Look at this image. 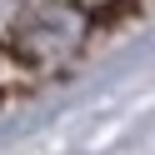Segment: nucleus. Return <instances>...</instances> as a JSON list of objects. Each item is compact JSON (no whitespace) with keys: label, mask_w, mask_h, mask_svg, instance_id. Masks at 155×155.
I'll return each instance as SVG.
<instances>
[{"label":"nucleus","mask_w":155,"mask_h":155,"mask_svg":"<svg viewBox=\"0 0 155 155\" xmlns=\"http://www.w3.org/2000/svg\"><path fill=\"white\" fill-rule=\"evenodd\" d=\"M5 5H10V0H0V10H5Z\"/></svg>","instance_id":"f257e3e1"}]
</instances>
